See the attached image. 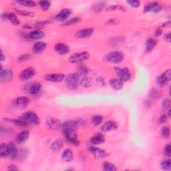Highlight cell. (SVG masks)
<instances>
[{"instance_id": "obj_24", "label": "cell", "mask_w": 171, "mask_h": 171, "mask_svg": "<svg viewBox=\"0 0 171 171\" xmlns=\"http://www.w3.org/2000/svg\"><path fill=\"white\" fill-rule=\"evenodd\" d=\"M157 43H158V41L157 39L155 38H148L145 44V52L146 53H149L152 52L154 48L156 47Z\"/></svg>"}, {"instance_id": "obj_46", "label": "cell", "mask_w": 171, "mask_h": 171, "mask_svg": "<svg viewBox=\"0 0 171 171\" xmlns=\"http://www.w3.org/2000/svg\"><path fill=\"white\" fill-rule=\"evenodd\" d=\"M163 152H164V155L165 156H167V157H170V155H171V148H170V144H167V145H166L164 146V150H163Z\"/></svg>"}, {"instance_id": "obj_50", "label": "cell", "mask_w": 171, "mask_h": 171, "mask_svg": "<svg viewBox=\"0 0 171 171\" xmlns=\"http://www.w3.org/2000/svg\"><path fill=\"white\" fill-rule=\"evenodd\" d=\"M96 82L98 84L99 86H104L106 85L105 79L103 77H102V76H99V77L96 78Z\"/></svg>"}, {"instance_id": "obj_4", "label": "cell", "mask_w": 171, "mask_h": 171, "mask_svg": "<svg viewBox=\"0 0 171 171\" xmlns=\"http://www.w3.org/2000/svg\"><path fill=\"white\" fill-rule=\"evenodd\" d=\"M42 89V84L38 82H28L24 86V91L30 95L35 96L38 94Z\"/></svg>"}, {"instance_id": "obj_38", "label": "cell", "mask_w": 171, "mask_h": 171, "mask_svg": "<svg viewBox=\"0 0 171 171\" xmlns=\"http://www.w3.org/2000/svg\"><path fill=\"white\" fill-rule=\"evenodd\" d=\"M149 96L153 99H158L161 97V93L155 88H152L149 92Z\"/></svg>"}, {"instance_id": "obj_36", "label": "cell", "mask_w": 171, "mask_h": 171, "mask_svg": "<svg viewBox=\"0 0 171 171\" xmlns=\"http://www.w3.org/2000/svg\"><path fill=\"white\" fill-rule=\"evenodd\" d=\"M103 117L100 115H95L92 117L91 122L94 126H98L102 123Z\"/></svg>"}, {"instance_id": "obj_58", "label": "cell", "mask_w": 171, "mask_h": 171, "mask_svg": "<svg viewBox=\"0 0 171 171\" xmlns=\"http://www.w3.org/2000/svg\"><path fill=\"white\" fill-rule=\"evenodd\" d=\"M170 21H166V23H164L163 24V26H166V27H170Z\"/></svg>"}, {"instance_id": "obj_54", "label": "cell", "mask_w": 171, "mask_h": 171, "mask_svg": "<svg viewBox=\"0 0 171 171\" xmlns=\"http://www.w3.org/2000/svg\"><path fill=\"white\" fill-rule=\"evenodd\" d=\"M164 39H165L166 41L168 43H170V41H171L170 33H168V34H166L164 35Z\"/></svg>"}, {"instance_id": "obj_49", "label": "cell", "mask_w": 171, "mask_h": 171, "mask_svg": "<svg viewBox=\"0 0 171 171\" xmlns=\"http://www.w3.org/2000/svg\"><path fill=\"white\" fill-rule=\"evenodd\" d=\"M168 119V116L166 114H162L159 116V118L158 119V123L159 124H162L165 123L166 121H167Z\"/></svg>"}, {"instance_id": "obj_8", "label": "cell", "mask_w": 171, "mask_h": 171, "mask_svg": "<svg viewBox=\"0 0 171 171\" xmlns=\"http://www.w3.org/2000/svg\"><path fill=\"white\" fill-rule=\"evenodd\" d=\"M171 78V72L170 70L169 69L166 70L164 72L158 76L156 78V84L160 88H164L165 86L168 84L170 82Z\"/></svg>"}, {"instance_id": "obj_28", "label": "cell", "mask_w": 171, "mask_h": 171, "mask_svg": "<svg viewBox=\"0 0 171 171\" xmlns=\"http://www.w3.org/2000/svg\"><path fill=\"white\" fill-rule=\"evenodd\" d=\"M6 120L10 121V122H12L14 125L17 126V127H27V126H28V124L25 122L21 116L19 117V118L17 119H7Z\"/></svg>"}, {"instance_id": "obj_41", "label": "cell", "mask_w": 171, "mask_h": 171, "mask_svg": "<svg viewBox=\"0 0 171 171\" xmlns=\"http://www.w3.org/2000/svg\"><path fill=\"white\" fill-rule=\"evenodd\" d=\"M161 168L164 170H170L171 169V163L170 159L164 160L161 162Z\"/></svg>"}, {"instance_id": "obj_5", "label": "cell", "mask_w": 171, "mask_h": 171, "mask_svg": "<svg viewBox=\"0 0 171 171\" xmlns=\"http://www.w3.org/2000/svg\"><path fill=\"white\" fill-rule=\"evenodd\" d=\"M105 59L109 62L118 64V63L122 62L124 60V55L122 52L120 51H114L108 53L105 57Z\"/></svg>"}, {"instance_id": "obj_33", "label": "cell", "mask_w": 171, "mask_h": 171, "mask_svg": "<svg viewBox=\"0 0 171 171\" xmlns=\"http://www.w3.org/2000/svg\"><path fill=\"white\" fill-rule=\"evenodd\" d=\"M0 156L2 158L9 156V146L6 144H2L0 146Z\"/></svg>"}, {"instance_id": "obj_39", "label": "cell", "mask_w": 171, "mask_h": 171, "mask_svg": "<svg viewBox=\"0 0 171 171\" xmlns=\"http://www.w3.org/2000/svg\"><path fill=\"white\" fill-rule=\"evenodd\" d=\"M81 21V19L78 17H74V18H72L70 20H67L66 21H65L64 23V25L65 26H70V25H75L77 24L78 23H80Z\"/></svg>"}, {"instance_id": "obj_11", "label": "cell", "mask_w": 171, "mask_h": 171, "mask_svg": "<svg viewBox=\"0 0 171 171\" xmlns=\"http://www.w3.org/2000/svg\"><path fill=\"white\" fill-rule=\"evenodd\" d=\"M30 100L27 97H18L13 100L12 104L13 106L17 109H24L30 104Z\"/></svg>"}, {"instance_id": "obj_57", "label": "cell", "mask_w": 171, "mask_h": 171, "mask_svg": "<svg viewBox=\"0 0 171 171\" xmlns=\"http://www.w3.org/2000/svg\"><path fill=\"white\" fill-rule=\"evenodd\" d=\"M6 59V56H4V53L3 52V51H2V53H1V62H3Z\"/></svg>"}, {"instance_id": "obj_51", "label": "cell", "mask_w": 171, "mask_h": 171, "mask_svg": "<svg viewBox=\"0 0 171 171\" xmlns=\"http://www.w3.org/2000/svg\"><path fill=\"white\" fill-rule=\"evenodd\" d=\"M144 106H145V108H148V109H150L152 106V103L150 100H146L144 102Z\"/></svg>"}, {"instance_id": "obj_20", "label": "cell", "mask_w": 171, "mask_h": 171, "mask_svg": "<svg viewBox=\"0 0 171 171\" xmlns=\"http://www.w3.org/2000/svg\"><path fill=\"white\" fill-rule=\"evenodd\" d=\"M55 51L60 55H65L69 53L70 49L69 46L67 44L64 43H58L54 47Z\"/></svg>"}, {"instance_id": "obj_2", "label": "cell", "mask_w": 171, "mask_h": 171, "mask_svg": "<svg viewBox=\"0 0 171 171\" xmlns=\"http://www.w3.org/2000/svg\"><path fill=\"white\" fill-rule=\"evenodd\" d=\"M80 76L78 73H72L67 75L65 78V84L70 90H75L78 88L80 83Z\"/></svg>"}, {"instance_id": "obj_30", "label": "cell", "mask_w": 171, "mask_h": 171, "mask_svg": "<svg viewBox=\"0 0 171 171\" xmlns=\"http://www.w3.org/2000/svg\"><path fill=\"white\" fill-rule=\"evenodd\" d=\"M63 147V142L60 140L53 142L50 146V150L53 152H59Z\"/></svg>"}, {"instance_id": "obj_53", "label": "cell", "mask_w": 171, "mask_h": 171, "mask_svg": "<svg viewBox=\"0 0 171 171\" xmlns=\"http://www.w3.org/2000/svg\"><path fill=\"white\" fill-rule=\"evenodd\" d=\"M163 34V30H162V28H157L155 31V35L156 37H159L160 36V35Z\"/></svg>"}, {"instance_id": "obj_10", "label": "cell", "mask_w": 171, "mask_h": 171, "mask_svg": "<svg viewBox=\"0 0 171 171\" xmlns=\"http://www.w3.org/2000/svg\"><path fill=\"white\" fill-rule=\"evenodd\" d=\"M35 73H36V71L35 68L33 67H28L21 72L19 75V78L21 81L24 82V81H27L33 78Z\"/></svg>"}, {"instance_id": "obj_42", "label": "cell", "mask_w": 171, "mask_h": 171, "mask_svg": "<svg viewBox=\"0 0 171 171\" xmlns=\"http://www.w3.org/2000/svg\"><path fill=\"white\" fill-rule=\"evenodd\" d=\"M162 108L164 111L170 110V100L168 98H165L162 102Z\"/></svg>"}, {"instance_id": "obj_16", "label": "cell", "mask_w": 171, "mask_h": 171, "mask_svg": "<svg viewBox=\"0 0 171 171\" xmlns=\"http://www.w3.org/2000/svg\"><path fill=\"white\" fill-rule=\"evenodd\" d=\"M118 127V123L114 120H109L107 121L105 123L103 124L101 127V130L103 132H110L112 130H116Z\"/></svg>"}, {"instance_id": "obj_18", "label": "cell", "mask_w": 171, "mask_h": 171, "mask_svg": "<svg viewBox=\"0 0 171 171\" xmlns=\"http://www.w3.org/2000/svg\"><path fill=\"white\" fill-rule=\"evenodd\" d=\"M72 13V10L69 8H64L62 9V10L58 13L56 16V19L58 21H66Z\"/></svg>"}, {"instance_id": "obj_31", "label": "cell", "mask_w": 171, "mask_h": 171, "mask_svg": "<svg viewBox=\"0 0 171 171\" xmlns=\"http://www.w3.org/2000/svg\"><path fill=\"white\" fill-rule=\"evenodd\" d=\"M8 20L14 25H18L20 24V20L14 13H8Z\"/></svg>"}, {"instance_id": "obj_45", "label": "cell", "mask_w": 171, "mask_h": 171, "mask_svg": "<svg viewBox=\"0 0 171 171\" xmlns=\"http://www.w3.org/2000/svg\"><path fill=\"white\" fill-rule=\"evenodd\" d=\"M16 12L18 13L19 15L24 17H34V13L33 12H28V11H25V10H17Z\"/></svg>"}, {"instance_id": "obj_17", "label": "cell", "mask_w": 171, "mask_h": 171, "mask_svg": "<svg viewBox=\"0 0 171 171\" xmlns=\"http://www.w3.org/2000/svg\"><path fill=\"white\" fill-rule=\"evenodd\" d=\"M45 35L44 32L39 30H35L30 31V33L26 35V38L31 40H38L42 39Z\"/></svg>"}, {"instance_id": "obj_25", "label": "cell", "mask_w": 171, "mask_h": 171, "mask_svg": "<svg viewBox=\"0 0 171 171\" xmlns=\"http://www.w3.org/2000/svg\"><path fill=\"white\" fill-rule=\"evenodd\" d=\"M9 146V156L12 159H16L18 157L19 150H17L16 146L13 143H10L8 145Z\"/></svg>"}, {"instance_id": "obj_43", "label": "cell", "mask_w": 171, "mask_h": 171, "mask_svg": "<svg viewBox=\"0 0 171 171\" xmlns=\"http://www.w3.org/2000/svg\"><path fill=\"white\" fill-rule=\"evenodd\" d=\"M106 10L108 11H114L118 10L120 12H126V8L120 5H112L107 7Z\"/></svg>"}, {"instance_id": "obj_1", "label": "cell", "mask_w": 171, "mask_h": 171, "mask_svg": "<svg viewBox=\"0 0 171 171\" xmlns=\"http://www.w3.org/2000/svg\"><path fill=\"white\" fill-rule=\"evenodd\" d=\"M62 128L63 134L66 138L67 142L74 146H79L80 142L78 140L76 129L67 127H62Z\"/></svg>"}, {"instance_id": "obj_32", "label": "cell", "mask_w": 171, "mask_h": 171, "mask_svg": "<svg viewBox=\"0 0 171 171\" xmlns=\"http://www.w3.org/2000/svg\"><path fill=\"white\" fill-rule=\"evenodd\" d=\"M102 169L105 171H116L117 170L116 166L110 162H104L102 163Z\"/></svg>"}, {"instance_id": "obj_12", "label": "cell", "mask_w": 171, "mask_h": 171, "mask_svg": "<svg viewBox=\"0 0 171 171\" xmlns=\"http://www.w3.org/2000/svg\"><path fill=\"white\" fill-rule=\"evenodd\" d=\"M45 80L48 82H53V83H58L62 82L64 79H65L66 76L65 74L62 73H52L48 74L45 76Z\"/></svg>"}, {"instance_id": "obj_15", "label": "cell", "mask_w": 171, "mask_h": 171, "mask_svg": "<svg viewBox=\"0 0 171 171\" xmlns=\"http://www.w3.org/2000/svg\"><path fill=\"white\" fill-rule=\"evenodd\" d=\"M0 78L2 82H7L12 81L13 78V73L12 70L10 69L3 70L2 66H1V73H0Z\"/></svg>"}, {"instance_id": "obj_13", "label": "cell", "mask_w": 171, "mask_h": 171, "mask_svg": "<svg viewBox=\"0 0 171 171\" xmlns=\"http://www.w3.org/2000/svg\"><path fill=\"white\" fill-rule=\"evenodd\" d=\"M162 10V6L158 2H152L146 3L144 7V12H154L159 13Z\"/></svg>"}, {"instance_id": "obj_21", "label": "cell", "mask_w": 171, "mask_h": 171, "mask_svg": "<svg viewBox=\"0 0 171 171\" xmlns=\"http://www.w3.org/2000/svg\"><path fill=\"white\" fill-rule=\"evenodd\" d=\"M30 136V132L28 130H24L19 132L16 136V141L17 143L23 144L28 140Z\"/></svg>"}, {"instance_id": "obj_56", "label": "cell", "mask_w": 171, "mask_h": 171, "mask_svg": "<svg viewBox=\"0 0 171 171\" xmlns=\"http://www.w3.org/2000/svg\"><path fill=\"white\" fill-rule=\"evenodd\" d=\"M108 24H118V21L116 20L115 19H112V20H110L108 21Z\"/></svg>"}, {"instance_id": "obj_55", "label": "cell", "mask_w": 171, "mask_h": 171, "mask_svg": "<svg viewBox=\"0 0 171 171\" xmlns=\"http://www.w3.org/2000/svg\"><path fill=\"white\" fill-rule=\"evenodd\" d=\"M2 20H8V13H3L1 16Z\"/></svg>"}, {"instance_id": "obj_7", "label": "cell", "mask_w": 171, "mask_h": 171, "mask_svg": "<svg viewBox=\"0 0 171 171\" xmlns=\"http://www.w3.org/2000/svg\"><path fill=\"white\" fill-rule=\"evenodd\" d=\"M90 57V53L88 52H81L73 53L69 58V62L72 64H78L87 60Z\"/></svg>"}, {"instance_id": "obj_23", "label": "cell", "mask_w": 171, "mask_h": 171, "mask_svg": "<svg viewBox=\"0 0 171 171\" xmlns=\"http://www.w3.org/2000/svg\"><path fill=\"white\" fill-rule=\"evenodd\" d=\"M106 141L105 137L104 135L101 133H97L95 135L91 138L90 142L94 145H102V144L104 143Z\"/></svg>"}, {"instance_id": "obj_52", "label": "cell", "mask_w": 171, "mask_h": 171, "mask_svg": "<svg viewBox=\"0 0 171 171\" xmlns=\"http://www.w3.org/2000/svg\"><path fill=\"white\" fill-rule=\"evenodd\" d=\"M7 170H10V171H14V170H19V169L16 165L11 164V165H10L8 166Z\"/></svg>"}, {"instance_id": "obj_3", "label": "cell", "mask_w": 171, "mask_h": 171, "mask_svg": "<svg viewBox=\"0 0 171 171\" xmlns=\"http://www.w3.org/2000/svg\"><path fill=\"white\" fill-rule=\"evenodd\" d=\"M21 117L28 124V125L38 126L40 124L39 116L33 111H27L24 112L21 115Z\"/></svg>"}, {"instance_id": "obj_22", "label": "cell", "mask_w": 171, "mask_h": 171, "mask_svg": "<svg viewBox=\"0 0 171 171\" xmlns=\"http://www.w3.org/2000/svg\"><path fill=\"white\" fill-rule=\"evenodd\" d=\"M47 47V44L46 42H35L32 48L34 53H36V54H39V53H42Z\"/></svg>"}, {"instance_id": "obj_37", "label": "cell", "mask_w": 171, "mask_h": 171, "mask_svg": "<svg viewBox=\"0 0 171 171\" xmlns=\"http://www.w3.org/2000/svg\"><path fill=\"white\" fill-rule=\"evenodd\" d=\"M160 134L163 137L165 138H169L170 135V130L169 127H168V126H164V127H162L160 130Z\"/></svg>"}, {"instance_id": "obj_14", "label": "cell", "mask_w": 171, "mask_h": 171, "mask_svg": "<svg viewBox=\"0 0 171 171\" xmlns=\"http://www.w3.org/2000/svg\"><path fill=\"white\" fill-rule=\"evenodd\" d=\"M88 150L96 159H102L108 156V153L105 150L97 147L90 146L88 148Z\"/></svg>"}, {"instance_id": "obj_44", "label": "cell", "mask_w": 171, "mask_h": 171, "mask_svg": "<svg viewBox=\"0 0 171 171\" xmlns=\"http://www.w3.org/2000/svg\"><path fill=\"white\" fill-rule=\"evenodd\" d=\"M88 73V69L84 66H79L78 68V74L79 76H86Z\"/></svg>"}, {"instance_id": "obj_47", "label": "cell", "mask_w": 171, "mask_h": 171, "mask_svg": "<svg viewBox=\"0 0 171 171\" xmlns=\"http://www.w3.org/2000/svg\"><path fill=\"white\" fill-rule=\"evenodd\" d=\"M127 3L129 4V5L134 7V8H137L138 7H140L141 6V2L139 1H136V0H132V1H128Z\"/></svg>"}, {"instance_id": "obj_35", "label": "cell", "mask_w": 171, "mask_h": 171, "mask_svg": "<svg viewBox=\"0 0 171 171\" xmlns=\"http://www.w3.org/2000/svg\"><path fill=\"white\" fill-rule=\"evenodd\" d=\"M17 3H19L20 6L27 7H33L36 5L35 2L33 1H26V0H20V1H17Z\"/></svg>"}, {"instance_id": "obj_9", "label": "cell", "mask_w": 171, "mask_h": 171, "mask_svg": "<svg viewBox=\"0 0 171 171\" xmlns=\"http://www.w3.org/2000/svg\"><path fill=\"white\" fill-rule=\"evenodd\" d=\"M45 125L48 129L49 130H58L62 127V122L60 120H58L54 117H49L45 122Z\"/></svg>"}, {"instance_id": "obj_27", "label": "cell", "mask_w": 171, "mask_h": 171, "mask_svg": "<svg viewBox=\"0 0 171 171\" xmlns=\"http://www.w3.org/2000/svg\"><path fill=\"white\" fill-rule=\"evenodd\" d=\"M111 87L115 90H120L123 88V82L118 78H113L110 80Z\"/></svg>"}, {"instance_id": "obj_19", "label": "cell", "mask_w": 171, "mask_h": 171, "mask_svg": "<svg viewBox=\"0 0 171 171\" xmlns=\"http://www.w3.org/2000/svg\"><path fill=\"white\" fill-rule=\"evenodd\" d=\"M94 33V29L91 28H84L77 31L76 36L80 39H85L90 37Z\"/></svg>"}, {"instance_id": "obj_40", "label": "cell", "mask_w": 171, "mask_h": 171, "mask_svg": "<svg viewBox=\"0 0 171 171\" xmlns=\"http://www.w3.org/2000/svg\"><path fill=\"white\" fill-rule=\"evenodd\" d=\"M38 5L44 11H46L51 6V2L49 1H40L38 2Z\"/></svg>"}, {"instance_id": "obj_34", "label": "cell", "mask_w": 171, "mask_h": 171, "mask_svg": "<svg viewBox=\"0 0 171 171\" xmlns=\"http://www.w3.org/2000/svg\"><path fill=\"white\" fill-rule=\"evenodd\" d=\"M80 84L82 86L83 88H88L92 86V80L88 77H84L83 78L81 79L80 81Z\"/></svg>"}, {"instance_id": "obj_48", "label": "cell", "mask_w": 171, "mask_h": 171, "mask_svg": "<svg viewBox=\"0 0 171 171\" xmlns=\"http://www.w3.org/2000/svg\"><path fill=\"white\" fill-rule=\"evenodd\" d=\"M30 58H31V56L30 54H28V53H25V54L21 55L18 58V61L20 62H25L27 60H30Z\"/></svg>"}, {"instance_id": "obj_26", "label": "cell", "mask_w": 171, "mask_h": 171, "mask_svg": "<svg viewBox=\"0 0 171 171\" xmlns=\"http://www.w3.org/2000/svg\"><path fill=\"white\" fill-rule=\"evenodd\" d=\"M73 158H74L73 152L70 149H69V148H67V149L63 151L62 154V159L63 160L67 162V163H69V162H71L73 160Z\"/></svg>"}, {"instance_id": "obj_6", "label": "cell", "mask_w": 171, "mask_h": 171, "mask_svg": "<svg viewBox=\"0 0 171 171\" xmlns=\"http://www.w3.org/2000/svg\"><path fill=\"white\" fill-rule=\"evenodd\" d=\"M114 70L116 72L117 75L118 76L119 80L122 81V82H128L132 77V74L130 71L127 67H114Z\"/></svg>"}, {"instance_id": "obj_29", "label": "cell", "mask_w": 171, "mask_h": 171, "mask_svg": "<svg viewBox=\"0 0 171 171\" xmlns=\"http://www.w3.org/2000/svg\"><path fill=\"white\" fill-rule=\"evenodd\" d=\"M105 6H106V3L104 2H96L92 5V10L94 12L99 13L102 10H104Z\"/></svg>"}]
</instances>
